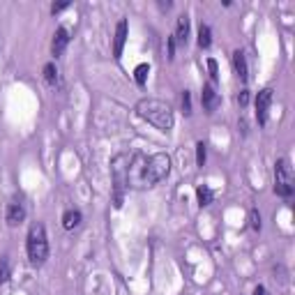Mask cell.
<instances>
[{
  "label": "cell",
  "mask_w": 295,
  "mask_h": 295,
  "mask_svg": "<svg viewBox=\"0 0 295 295\" xmlns=\"http://www.w3.org/2000/svg\"><path fill=\"white\" fill-rule=\"evenodd\" d=\"M171 173V157L164 153L157 155H143L134 153L129 155V166H127V185L134 189H145L155 187Z\"/></svg>",
  "instance_id": "1"
},
{
  "label": "cell",
  "mask_w": 295,
  "mask_h": 295,
  "mask_svg": "<svg viewBox=\"0 0 295 295\" xmlns=\"http://www.w3.org/2000/svg\"><path fill=\"white\" fill-rule=\"evenodd\" d=\"M136 115L143 118L145 122L155 125L157 129L169 131L173 127L175 118H173V109H171L166 102H159V99H141L136 104Z\"/></svg>",
  "instance_id": "2"
},
{
  "label": "cell",
  "mask_w": 295,
  "mask_h": 295,
  "mask_svg": "<svg viewBox=\"0 0 295 295\" xmlns=\"http://www.w3.org/2000/svg\"><path fill=\"white\" fill-rule=\"evenodd\" d=\"M26 249H28V258L33 265H44L49 258V240H46V231L42 224H33L28 231V240H26Z\"/></svg>",
  "instance_id": "3"
},
{
  "label": "cell",
  "mask_w": 295,
  "mask_h": 295,
  "mask_svg": "<svg viewBox=\"0 0 295 295\" xmlns=\"http://www.w3.org/2000/svg\"><path fill=\"white\" fill-rule=\"evenodd\" d=\"M127 166H129V155L120 153L111 159V178H113V205L122 208V196H125L127 185Z\"/></svg>",
  "instance_id": "4"
},
{
  "label": "cell",
  "mask_w": 295,
  "mask_h": 295,
  "mask_svg": "<svg viewBox=\"0 0 295 295\" xmlns=\"http://www.w3.org/2000/svg\"><path fill=\"white\" fill-rule=\"evenodd\" d=\"M274 194L284 198L293 194V175H290V166L286 159H279L274 164Z\"/></svg>",
  "instance_id": "5"
},
{
  "label": "cell",
  "mask_w": 295,
  "mask_h": 295,
  "mask_svg": "<svg viewBox=\"0 0 295 295\" xmlns=\"http://www.w3.org/2000/svg\"><path fill=\"white\" fill-rule=\"evenodd\" d=\"M270 104H272V88H263L261 93L256 95V102H254V106H256V120L261 127L268 122Z\"/></svg>",
  "instance_id": "6"
},
{
  "label": "cell",
  "mask_w": 295,
  "mask_h": 295,
  "mask_svg": "<svg viewBox=\"0 0 295 295\" xmlns=\"http://www.w3.org/2000/svg\"><path fill=\"white\" fill-rule=\"evenodd\" d=\"M125 42H127V21L122 19V21H118V26H115V37H113V58L115 60H120Z\"/></svg>",
  "instance_id": "7"
},
{
  "label": "cell",
  "mask_w": 295,
  "mask_h": 295,
  "mask_svg": "<svg viewBox=\"0 0 295 295\" xmlns=\"http://www.w3.org/2000/svg\"><path fill=\"white\" fill-rule=\"evenodd\" d=\"M5 219H7V224H10V226H19V224H23V219H26V208H23V203L12 201L10 205H7Z\"/></svg>",
  "instance_id": "8"
},
{
  "label": "cell",
  "mask_w": 295,
  "mask_h": 295,
  "mask_svg": "<svg viewBox=\"0 0 295 295\" xmlns=\"http://www.w3.org/2000/svg\"><path fill=\"white\" fill-rule=\"evenodd\" d=\"M67 44H69V33H67V28H58L53 35V42H51V53L55 55V58H60L62 53H65Z\"/></svg>",
  "instance_id": "9"
},
{
  "label": "cell",
  "mask_w": 295,
  "mask_h": 295,
  "mask_svg": "<svg viewBox=\"0 0 295 295\" xmlns=\"http://www.w3.org/2000/svg\"><path fill=\"white\" fill-rule=\"evenodd\" d=\"M201 104H203V109L208 111V113H214V111H217L219 97H217V93H214V88H212V86H203Z\"/></svg>",
  "instance_id": "10"
},
{
  "label": "cell",
  "mask_w": 295,
  "mask_h": 295,
  "mask_svg": "<svg viewBox=\"0 0 295 295\" xmlns=\"http://www.w3.org/2000/svg\"><path fill=\"white\" fill-rule=\"evenodd\" d=\"M187 37H189V17L187 14H182L180 19H178V28H175V37L180 44H187Z\"/></svg>",
  "instance_id": "11"
},
{
  "label": "cell",
  "mask_w": 295,
  "mask_h": 295,
  "mask_svg": "<svg viewBox=\"0 0 295 295\" xmlns=\"http://www.w3.org/2000/svg\"><path fill=\"white\" fill-rule=\"evenodd\" d=\"M233 69L242 81H247V60L242 51H233Z\"/></svg>",
  "instance_id": "12"
},
{
  "label": "cell",
  "mask_w": 295,
  "mask_h": 295,
  "mask_svg": "<svg viewBox=\"0 0 295 295\" xmlns=\"http://www.w3.org/2000/svg\"><path fill=\"white\" fill-rule=\"evenodd\" d=\"M79 224H81V212H79V210H67V212L62 214V229L65 231L77 229Z\"/></svg>",
  "instance_id": "13"
},
{
  "label": "cell",
  "mask_w": 295,
  "mask_h": 295,
  "mask_svg": "<svg viewBox=\"0 0 295 295\" xmlns=\"http://www.w3.org/2000/svg\"><path fill=\"white\" fill-rule=\"evenodd\" d=\"M196 198H198V205H201V208L210 205V203H212V189H210L208 185H198L196 187Z\"/></svg>",
  "instance_id": "14"
},
{
  "label": "cell",
  "mask_w": 295,
  "mask_h": 295,
  "mask_svg": "<svg viewBox=\"0 0 295 295\" xmlns=\"http://www.w3.org/2000/svg\"><path fill=\"white\" fill-rule=\"evenodd\" d=\"M210 44H212V33H210V28L203 23V26L198 28V46H201V49H208Z\"/></svg>",
  "instance_id": "15"
},
{
  "label": "cell",
  "mask_w": 295,
  "mask_h": 295,
  "mask_svg": "<svg viewBox=\"0 0 295 295\" xmlns=\"http://www.w3.org/2000/svg\"><path fill=\"white\" fill-rule=\"evenodd\" d=\"M148 74H150V65H145V62H141V65H138L136 69H134V79H136L138 86H145Z\"/></svg>",
  "instance_id": "16"
},
{
  "label": "cell",
  "mask_w": 295,
  "mask_h": 295,
  "mask_svg": "<svg viewBox=\"0 0 295 295\" xmlns=\"http://www.w3.org/2000/svg\"><path fill=\"white\" fill-rule=\"evenodd\" d=\"M44 79H46L49 86H55V83H58V69H55L53 62H46V65H44Z\"/></svg>",
  "instance_id": "17"
},
{
  "label": "cell",
  "mask_w": 295,
  "mask_h": 295,
  "mask_svg": "<svg viewBox=\"0 0 295 295\" xmlns=\"http://www.w3.org/2000/svg\"><path fill=\"white\" fill-rule=\"evenodd\" d=\"M10 279V261L7 256H0V284H5Z\"/></svg>",
  "instance_id": "18"
},
{
  "label": "cell",
  "mask_w": 295,
  "mask_h": 295,
  "mask_svg": "<svg viewBox=\"0 0 295 295\" xmlns=\"http://www.w3.org/2000/svg\"><path fill=\"white\" fill-rule=\"evenodd\" d=\"M205 155H208V153H205V143L198 141V143H196V164H198V166L205 164Z\"/></svg>",
  "instance_id": "19"
},
{
  "label": "cell",
  "mask_w": 295,
  "mask_h": 295,
  "mask_svg": "<svg viewBox=\"0 0 295 295\" xmlns=\"http://www.w3.org/2000/svg\"><path fill=\"white\" fill-rule=\"evenodd\" d=\"M249 226H252L254 231H261V214H258V210H252V212H249Z\"/></svg>",
  "instance_id": "20"
},
{
  "label": "cell",
  "mask_w": 295,
  "mask_h": 295,
  "mask_svg": "<svg viewBox=\"0 0 295 295\" xmlns=\"http://www.w3.org/2000/svg\"><path fill=\"white\" fill-rule=\"evenodd\" d=\"M182 109H185L187 115L191 113V97H189V93H187V90H185V95H182Z\"/></svg>",
  "instance_id": "21"
},
{
  "label": "cell",
  "mask_w": 295,
  "mask_h": 295,
  "mask_svg": "<svg viewBox=\"0 0 295 295\" xmlns=\"http://www.w3.org/2000/svg\"><path fill=\"white\" fill-rule=\"evenodd\" d=\"M208 69H210V79H212V81H217V79H219V74H217V62H214L212 58L208 60Z\"/></svg>",
  "instance_id": "22"
},
{
  "label": "cell",
  "mask_w": 295,
  "mask_h": 295,
  "mask_svg": "<svg viewBox=\"0 0 295 295\" xmlns=\"http://www.w3.org/2000/svg\"><path fill=\"white\" fill-rule=\"evenodd\" d=\"M247 102H249V90H242V93L238 95V104H240V106H247Z\"/></svg>",
  "instance_id": "23"
},
{
  "label": "cell",
  "mask_w": 295,
  "mask_h": 295,
  "mask_svg": "<svg viewBox=\"0 0 295 295\" xmlns=\"http://www.w3.org/2000/svg\"><path fill=\"white\" fill-rule=\"evenodd\" d=\"M67 7H69V3H58V5H53V7H51V14H58V12L67 10Z\"/></svg>",
  "instance_id": "24"
},
{
  "label": "cell",
  "mask_w": 295,
  "mask_h": 295,
  "mask_svg": "<svg viewBox=\"0 0 295 295\" xmlns=\"http://www.w3.org/2000/svg\"><path fill=\"white\" fill-rule=\"evenodd\" d=\"M254 295H268V290H265V286H256V288H254Z\"/></svg>",
  "instance_id": "25"
},
{
  "label": "cell",
  "mask_w": 295,
  "mask_h": 295,
  "mask_svg": "<svg viewBox=\"0 0 295 295\" xmlns=\"http://www.w3.org/2000/svg\"><path fill=\"white\" fill-rule=\"evenodd\" d=\"M173 51H175V39L171 37L169 39V55H171V58H173Z\"/></svg>",
  "instance_id": "26"
}]
</instances>
